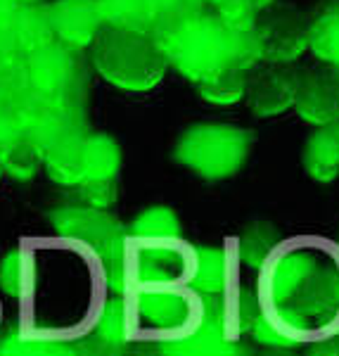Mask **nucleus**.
<instances>
[{
	"instance_id": "obj_1",
	"label": "nucleus",
	"mask_w": 339,
	"mask_h": 356,
	"mask_svg": "<svg viewBox=\"0 0 339 356\" xmlns=\"http://www.w3.org/2000/svg\"><path fill=\"white\" fill-rule=\"evenodd\" d=\"M149 36L164 50L169 67L195 83L206 81L231 65L228 29L216 15L183 8L154 22Z\"/></svg>"
},
{
	"instance_id": "obj_2",
	"label": "nucleus",
	"mask_w": 339,
	"mask_h": 356,
	"mask_svg": "<svg viewBox=\"0 0 339 356\" xmlns=\"http://www.w3.org/2000/svg\"><path fill=\"white\" fill-rule=\"evenodd\" d=\"M93 67L114 88L142 93L162 83L169 60L149 33L105 24L93 41Z\"/></svg>"
},
{
	"instance_id": "obj_3",
	"label": "nucleus",
	"mask_w": 339,
	"mask_h": 356,
	"mask_svg": "<svg viewBox=\"0 0 339 356\" xmlns=\"http://www.w3.org/2000/svg\"><path fill=\"white\" fill-rule=\"evenodd\" d=\"M254 131L233 124H195L178 136L174 159L204 181H226L247 164Z\"/></svg>"
},
{
	"instance_id": "obj_4",
	"label": "nucleus",
	"mask_w": 339,
	"mask_h": 356,
	"mask_svg": "<svg viewBox=\"0 0 339 356\" xmlns=\"http://www.w3.org/2000/svg\"><path fill=\"white\" fill-rule=\"evenodd\" d=\"M308 26L306 19L297 8H266L254 17V29L261 45V62L268 65H287L299 60L308 50Z\"/></svg>"
},
{
	"instance_id": "obj_5",
	"label": "nucleus",
	"mask_w": 339,
	"mask_h": 356,
	"mask_svg": "<svg viewBox=\"0 0 339 356\" xmlns=\"http://www.w3.org/2000/svg\"><path fill=\"white\" fill-rule=\"evenodd\" d=\"M26 79L31 88L41 97H60V95H76V76H78V60L74 48L69 45H45L36 53L24 57Z\"/></svg>"
},
{
	"instance_id": "obj_6",
	"label": "nucleus",
	"mask_w": 339,
	"mask_h": 356,
	"mask_svg": "<svg viewBox=\"0 0 339 356\" xmlns=\"http://www.w3.org/2000/svg\"><path fill=\"white\" fill-rule=\"evenodd\" d=\"M55 231L65 238L78 240L95 250L109 259L124 247V233L117 219L100 209H78V207H65V209L53 214Z\"/></svg>"
},
{
	"instance_id": "obj_7",
	"label": "nucleus",
	"mask_w": 339,
	"mask_h": 356,
	"mask_svg": "<svg viewBox=\"0 0 339 356\" xmlns=\"http://www.w3.org/2000/svg\"><path fill=\"white\" fill-rule=\"evenodd\" d=\"M295 110L306 124L325 126L339 119L337 69H306L297 74Z\"/></svg>"
},
{
	"instance_id": "obj_8",
	"label": "nucleus",
	"mask_w": 339,
	"mask_h": 356,
	"mask_svg": "<svg viewBox=\"0 0 339 356\" xmlns=\"http://www.w3.org/2000/svg\"><path fill=\"white\" fill-rule=\"evenodd\" d=\"M55 38L74 50L93 45L95 36L105 26L97 0H55L48 5Z\"/></svg>"
},
{
	"instance_id": "obj_9",
	"label": "nucleus",
	"mask_w": 339,
	"mask_h": 356,
	"mask_svg": "<svg viewBox=\"0 0 339 356\" xmlns=\"http://www.w3.org/2000/svg\"><path fill=\"white\" fill-rule=\"evenodd\" d=\"M297 95V74L290 69L271 67L266 72H258L249 76L247 83V105H249L251 114L266 119L278 117L287 110L295 107Z\"/></svg>"
},
{
	"instance_id": "obj_10",
	"label": "nucleus",
	"mask_w": 339,
	"mask_h": 356,
	"mask_svg": "<svg viewBox=\"0 0 339 356\" xmlns=\"http://www.w3.org/2000/svg\"><path fill=\"white\" fill-rule=\"evenodd\" d=\"M301 164L306 176L315 183H332L339 178V119L318 126L304 145Z\"/></svg>"
},
{
	"instance_id": "obj_11",
	"label": "nucleus",
	"mask_w": 339,
	"mask_h": 356,
	"mask_svg": "<svg viewBox=\"0 0 339 356\" xmlns=\"http://www.w3.org/2000/svg\"><path fill=\"white\" fill-rule=\"evenodd\" d=\"M83 138L74 136L57 140L43 150V166L57 186H78L83 181Z\"/></svg>"
},
{
	"instance_id": "obj_12",
	"label": "nucleus",
	"mask_w": 339,
	"mask_h": 356,
	"mask_svg": "<svg viewBox=\"0 0 339 356\" xmlns=\"http://www.w3.org/2000/svg\"><path fill=\"white\" fill-rule=\"evenodd\" d=\"M8 24L13 29L24 57L55 43V31L53 24H50L48 8H43V5H19Z\"/></svg>"
},
{
	"instance_id": "obj_13",
	"label": "nucleus",
	"mask_w": 339,
	"mask_h": 356,
	"mask_svg": "<svg viewBox=\"0 0 339 356\" xmlns=\"http://www.w3.org/2000/svg\"><path fill=\"white\" fill-rule=\"evenodd\" d=\"M43 166V150L28 136H15L0 145V169L15 181H31Z\"/></svg>"
},
{
	"instance_id": "obj_14",
	"label": "nucleus",
	"mask_w": 339,
	"mask_h": 356,
	"mask_svg": "<svg viewBox=\"0 0 339 356\" xmlns=\"http://www.w3.org/2000/svg\"><path fill=\"white\" fill-rule=\"evenodd\" d=\"M247 83H249V69H242L238 65H226L221 72L209 76L199 86V97L209 105L228 107L240 102L247 93Z\"/></svg>"
},
{
	"instance_id": "obj_15",
	"label": "nucleus",
	"mask_w": 339,
	"mask_h": 356,
	"mask_svg": "<svg viewBox=\"0 0 339 356\" xmlns=\"http://www.w3.org/2000/svg\"><path fill=\"white\" fill-rule=\"evenodd\" d=\"M122 169L119 143L107 134H93L83 138V174L85 178H117Z\"/></svg>"
},
{
	"instance_id": "obj_16",
	"label": "nucleus",
	"mask_w": 339,
	"mask_h": 356,
	"mask_svg": "<svg viewBox=\"0 0 339 356\" xmlns=\"http://www.w3.org/2000/svg\"><path fill=\"white\" fill-rule=\"evenodd\" d=\"M102 19L107 26L129 29V31L149 33L154 24V15L149 0H97Z\"/></svg>"
},
{
	"instance_id": "obj_17",
	"label": "nucleus",
	"mask_w": 339,
	"mask_h": 356,
	"mask_svg": "<svg viewBox=\"0 0 339 356\" xmlns=\"http://www.w3.org/2000/svg\"><path fill=\"white\" fill-rule=\"evenodd\" d=\"M308 50L327 62L339 67V3L330 5L308 26Z\"/></svg>"
},
{
	"instance_id": "obj_18",
	"label": "nucleus",
	"mask_w": 339,
	"mask_h": 356,
	"mask_svg": "<svg viewBox=\"0 0 339 356\" xmlns=\"http://www.w3.org/2000/svg\"><path fill=\"white\" fill-rule=\"evenodd\" d=\"M36 285V266L33 259L22 250H15L10 254H5V259L0 261V290L8 297L22 300Z\"/></svg>"
},
{
	"instance_id": "obj_19",
	"label": "nucleus",
	"mask_w": 339,
	"mask_h": 356,
	"mask_svg": "<svg viewBox=\"0 0 339 356\" xmlns=\"http://www.w3.org/2000/svg\"><path fill=\"white\" fill-rule=\"evenodd\" d=\"M131 233L142 240H178L181 238V221L171 207H149L142 214H138L131 223Z\"/></svg>"
},
{
	"instance_id": "obj_20",
	"label": "nucleus",
	"mask_w": 339,
	"mask_h": 356,
	"mask_svg": "<svg viewBox=\"0 0 339 356\" xmlns=\"http://www.w3.org/2000/svg\"><path fill=\"white\" fill-rule=\"evenodd\" d=\"M3 356H78L76 349L67 342L48 340V337H28L22 332H10L0 344Z\"/></svg>"
},
{
	"instance_id": "obj_21",
	"label": "nucleus",
	"mask_w": 339,
	"mask_h": 356,
	"mask_svg": "<svg viewBox=\"0 0 339 356\" xmlns=\"http://www.w3.org/2000/svg\"><path fill=\"white\" fill-rule=\"evenodd\" d=\"M228 41H231V65H238L242 69H254L261 62V45L254 22L245 26H226Z\"/></svg>"
},
{
	"instance_id": "obj_22",
	"label": "nucleus",
	"mask_w": 339,
	"mask_h": 356,
	"mask_svg": "<svg viewBox=\"0 0 339 356\" xmlns=\"http://www.w3.org/2000/svg\"><path fill=\"white\" fill-rule=\"evenodd\" d=\"M278 240L280 235L271 223H251L242 235V259L249 266H261Z\"/></svg>"
},
{
	"instance_id": "obj_23",
	"label": "nucleus",
	"mask_w": 339,
	"mask_h": 356,
	"mask_svg": "<svg viewBox=\"0 0 339 356\" xmlns=\"http://www.w3.org/2000/svg\"><path fill=\"white\" fill-rule=\"evenodd\" d=\"M76 188H78V193H81L83 202L88 204L90 209L107 211L119 197L117 178H97V181H93V178H83Z\"/></svg>"
},
{
	"instance_id": "obj_24",
	"label": "nucleus",
	"mask_w": 339,
	"mask_h": 356,
	"mask_svg": "<svg viewBox=\"0 0 339 356\" xmlns=\"http://www.w3.org/2000/svg\"><path fill=\"white\" fill-rule=\"evenodd\" d=\"M223 273H226V264L223 254L218 250H199L197 254V273H195V283L202 290H216L223 285Z\"/></svg>"
},
{
	"instance_id": "obj_25",
	"label": "nucleus",
	"mask_w": 339,
	"mask_h": 356,
	"mask_svg": "<svg viewBox=\"0 0 339 356\" xmlns=\"http://www.w3.org/2000/svg\"><path fill=\"white\" fill-rule=\"evenodd\" d=\"M214 5L216 17L223 22V26H245L251 24L256 17V10L249 5V0H206Z\"/></svg>"
},
{
	"instance_id": "obj_26",
	"label": "nucleus",
	"mask_w": 339,
	"mask_h": 356,
	"mask_svg": "<svg viewBox=\"0 0 339 356\" xmlns=\"http://www.w3.org/2000/svg\"><path fill=\"white\" fill-rule=\"evenodd\" d=\"M100 337L109 344H117L124 337V309L117 302H109V307L100 316Z\"/></svg>"
},
{
	"instance_id": "obj_27",
	"label": "nucleus",
	"mask_w": 339,
	"mask_h": 356,
	"mask_svg": "<svg viewBox=\"0 0 339 356\" xmlns=\"http://www.w3.org/2000/svg\"><path fill=\"white\" fill-rule=\"evenodd\" d=\"M22 62H24V53H22L10 24L3 22V24H0V69L22 65Z\"/></svg>"
},
{
	"instance_id": "obj_28",
	"label": "nucleus",
	"mask_w": 339,
	"mask_h": 356,
	"mask_svg": "<svg viewBox=\"0 0 339 356\" xmlns=\"http://www.w3.org/2000/svg\"><path fill=\"white\" fill-rule=\"evenodd\" d=\"M306 356H339V335L311 342L306 347Z\"/></svg>"
},
{
	"instance_id": "obj_29",
	"label": "nucleus",
	"mask_w": 339,
	"mask_h": 356,
	"mask_svg": "<svg viewBox=\"0 0 339 356\" xmlns=\"http://www.w3.org/2000/svg\"><path fill=\"white\" fill-rule=\"evenodd\" d=\"M149 8H152V15H154V22L162 19V17H169L178 13V10L188 8L183 0H149Z\"/></svg>"
},
{
	"instance_id": "obj_30",
	"label": "nucleus",
	"mask_w": 339,
	"mask_h": 356,
	"mask_svg": "<svg viewBox=\"0 0 339 356\" xmlns=\"http://www.w3.org/2000/svg\"><path fill=\"white\" fill-rule=\"evenodd\" d=\"M17 8H19L17 0H0V24H3V22H10V17H13Z\"/></svg>"
},
{
	"instance_id": "obj_31",
	"label": "nucleus",
	"mask_w": 339,
	"mask_h": 356,
	"mask_svg": "<svg viewBox=\"0 0 339 356\" xmlns=\"http://www.w3.org/2000/svg\"><path fill=\"white\" fill-rule=\"evenodd\" d=\"M204 356H247V352L242 347H238V344H231V347H223V349H218V352H214V354L204 352Z\"/></svg>"
},
{
	"instance_id": "obj_32",
	"label": "nucleus",
	"mask_w": 339,
	"mask_h": 356,
	"mask_svg": "<svg viewBox=\"0 0 339 356\" xmlns=\"http://www.w3.org/2000/svg\"><path fill=\"white\" fill-rule=\"evenodd\" d=\"M133 356H166V354L159 352V349H154V347H140V349H135Z\"/></svg>"
},
{
	"instance_id": "obj_33",
	"label": "nucleus",
	"mask_w": 339,
	"mask_h": 356,
	"mask_svg": "<svg viewBox=\"0 0 339 356\" xmlns=\"http://www.w3.org/2000/svg\"><path fill=\"white\" fill-rule=\"evenodd\" d=\"M249 5L256 10V13H261V10L271 8V5H273V0H249Z\"/></svg>"
},
{
	"instance_id": "obj_34",
	"label": "nucleus",
	"mask_w": 339,
	"mask_h": 356,
	"mask_svg": "<svg viewBox=\"0 0 339 356\" xmlns=\"http://www.w3.org/2000/svg\"><path fill=\"white\" fill-rule=\"evenodd\" d=\"M183 3H185L190 10H197V13H202V8L206 5V0H183Z\"/></svg>"
},
{
	"instance_id": "obj_35",
	"label": "nucleus",
	"mask_w": 339,
	"mask_h": 356,
	"mask_svg": "<svg viewBox=\"0 0 339 356\" xmlns=\"http://www.w3.org/2000/svg\"><path fill=\"white\" fill-rule=\"evenodd\" d=\"M174 356H204V352H199V349H178Z\"/></svg>"
},
{
	"instance_id": "obj_36",
	"label": "nucleus",
	"mask_w": 339,
	"mask_h": 356,
	"mask_svg": "<svg viewBox=\"0 0 339 356\" xmlns=\"http://www.w3.org/2000/svg\"><path fill=\"white\" fill-rule=\"evenodd\" d=\"M263 356H295L292 352H285V349H271V352H266Z\"/></svg>"
},
{
	"instance_id": "obj_37",
	"label": "nucleus",
	"mask_w": 339,
	"mask_h": 356,
	"mask_svg": "<svg viewBox=\"0 0 339 356\" xmlns=\"http://www.w3.org/2000/svg\"><path fill=\"white\" fill-rule=\"evenodd\" d=\"M19 5H41L43 0H17Z\"/></svg>"
},
{
	"instance_id": "obj_38",
	"label": "nucleus",
	"mask_w": 339,
	"mask_h": 356,
	"mask_svg": "<svg viewBox=\"0 0 339 356\" xmlns=\"http://www.w3.org/2000/svg\"><path fill=\"white\" fill-rule=\"evenodd\" d=\"M0 178H3V169H0Z\"/></svg>"
},
{
	"instance_id": "obj_39",
	"label": "nucleus",
	"mask_w": 339,
	"mask_h": 356,
	"mask_svg": "<svg viewBox=\"0 0 339 356\" xmlns=\"http://www.w3.org/2000/svg\"><path fill=\"white\" fill-rule=\"evenodd\" d=\"M337 74H339V69H337Z\"/></svg>"
},
{
	"instance_id": "obj_40",
	"label": "nucleus",
	"mask_w": 339,
	"mask_h": 356,
	"mask_svg": "<svg viewBox=\"0 0 339 356\" xmlns=\"http://www.w3.org/2000/svg\"><path fill=\"white\" fill-rule=\"evenodd\" d=\"M0 356H3V354H0Z\"/></svg>"
},
{
	"instance_id": "obj_41",
	"label": "nucleus",
	"mask_w": 339,
	"mask_h": 356,
	"mask_svg": "<svg viewBox=\"0 0 339 356\" xmlns=\"http://www.w3.org/2000/svg\"><path fill=\"white\" fill-rule=\"evenodd\" d=\"M337 69H339V67H337Z\"/></svg>"
}]
</instances>
